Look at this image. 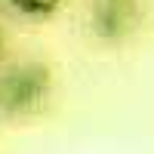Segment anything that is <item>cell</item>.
<instances>
[{"mask_svg":"<svg viewBox=\"0 0 154 154\" xmlns=\"http://www.w3.org/2000/svg\"><path fill=\"white\" fill-rule=\"evenodd\" d=\"M46 96V71L40 65H25L6 77L3 99L12 111H28Z\"/></svg>","mask_w":154,"mask_h":154,"instance_id":"obj_1","label":"cell"},{"mask_svg":"<svg viewBox=\"0 0 154 154\" xmlns=\"http://www.w3.org/2000/svg\"><path fill=\"white\" fill-rule=\"evenodd\" d=\"M93 28L105 40H117L130 34L136 28V0H96Z\"/></svg>","mask_w":154,"mask_h":154,"instance_id":"obj_2","label":"cell"},{"mask_svg":"<svg viewBox=\"0 0 154 154\" xmlns=\"http://www.w3.org/2000/svg\"><path fill=\"white\" fill-rule=\"evenodd\" d=\"M9 3L16 12H22L28 19H46L62 6V0H9Z\"/></svg>","mask_w":154,"mask_h":154,"instance_id":"obj_3","label":"cell"}]
</instances>
